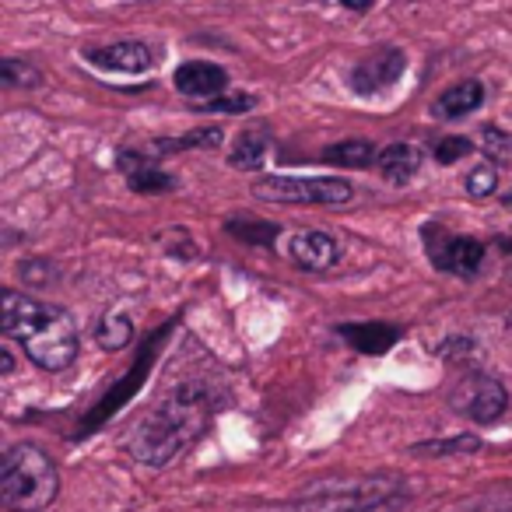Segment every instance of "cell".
<instances>
[{
	"mask_svg": "<svg viewBox=\"0 0 512 512\" xmlns=\"http://www.w3.org/2000/svg\"><path fill=\"white\" fill-rule=\"evenodd\" d=\"M130 337H134V323H130L123 313H106V316L99 320V330H95V341H99L106 351L127 348Z\"/></svg>",
	"mask_w": 512,
	"mask_h": 512,
	"instance_id": "ac0fdd59",
	"label": "cell"
},
{
	"mask_svg": "<svg viewBox=\"0 0 512 512\" xmlns=\"http://www.w3.org/2000/svg\"><path fill=\"white\" fill-rule=\"evenodd\" d=\"M495 186H498V172L491 169V165H477V169L467 176L470 197H488V193H495Z\"/></svg>",
	"mask_w": 512,
	"mask_h": 512,
	"instance_id": "603a6c76",
	"label": "cell"
},
{
	"mask_svg": "<svg viewBox=\"0 0 512 512\" xmlns=\"http://www.w3.org/2000/svg\"><path fill=\"white\" fill-rule=\"evenodd\" d=\"M246 109H253V99L249 95H218V99L204 102V113H246Z\"/></svg>",
	"mask_w": 512,
	"mask_h": 512,
	"instance_id": "cb8c5ba5",
	"label": "cell"
},
{
	"mask_svg": "<svg viewBox=\"0 0 512 512\" xmlns=\"http://www.w3.org/2000/svg\"><path fill=\"white\" fill-rule=\"evenodd\" d=\"M264 155H267L264 130H242V134L235 137L232 151H228V162H232V169H260Z\"/></svg>",
	"mask_w": 512,
	"mask_h": 512,
	"instance_id": "e0dca14e",
	"label": "cell"
},
{
	"mask_svg": "<svg viewBox=\"0 0 512 512\" xmlns=\"http://www.w3.org/2000/svg\"><path fill=\"white\" fill-rule=\"evenodd\" d=\"M341 4L348 11H372V8H376V0H341Z\"/></svg>",
	"mask_w": 512,
	"mask_h": 512,
	"instance_id": "4316f807",
	"label": "cell"
},
{
	"mask_svg": "<svg viewBox=\"0 0 512 512\" xmlns=\"http://www.w3.org/2000/svg\"><path fill=\"white\" fill-rule=\"evenodd\" d=\"M481 148L488 151L491 158H498V162L512 165V134H505V130H498V127H484V134H481Z\"/></svg>",
	"mask_w": 512,
	"mask_h": 512,
	"instance_id": "44dd1931",
	"label": "cell"
},
{
	"mask_svg": "<svg viewBox=\"0 0 512 512\" xmlns=\"http://www.w3.org/2000/svg\"><path fill=\"white\" fill-rule=\"evenodd\" d=\"M0 369H4V372L15 369V362H11V351L8 348H0Z\"/></svg>",
	"mask_w": 512,
	"mask_h": 512,
	"instance_id": "83f0119b",
	"label": "cell"
},
{
	"mask_svg": "<svg viewBox=\"0 0 512 512\" xmlns=\"http://www.w3.org/2000/svg\"><path fill=\"white\" fill-rule=\"evenodd\" d=\"M379 172H383V179H390L393 186H404L414 179V172L421 169V151L414 148V144H390L386 151H379Z\"/></svg>",
	"mask_w": 512,
	"mask_h": 512,
	"instance_id": "4fadbf2b",
	"label": "cell"
},
{
	"mask_svg": "<svg viewBox=\"0 0 512 512\" xmlns=\"http://www.w3.org/2000/svg\"><path fill=\"white\" fill-rule=\"evenodd\" d=\"M162 337H165V330H158V334L151 337V344H148V348H144V355L137 358L134 372H130V376L123 379L120 386H116V397H106V404H102L99 411L92 414V421H88V425H85V432H88V428H95V425H99V421L106 418L109 411H116V407H120L123 400H127L130 393H134V386H137V383H144V376H148V369H151V358H155V348H158V341H162Z\"/></svg>",
	"mask_w": 512,
	"mask_h": 512,
	"instance_id": "5bb4252c",
	"label": "cell"
},
{
	"mask_svg": "<svg viewBox=\"0 0 512 512\" xmlns=\"http://www.w3.org/2000/svg\"><path fill=\"white\" fill-rule=\"evenodd\" d=\"M470 151H474V144H470L467 137H442V141L435 144V162L453 165V162H460V158H467Z\"/></svg>",
	"mask_w": 512,
	"mask_h": 512,
	"instance_id": "7402d4cb",
	"label": "cell"
},
{
	"mask_svg": "<svg viewBox=\"0 0 512 512\" xmlns=\"http://www.w3.org/2000/svg\"><path fill=\"white\" fill-rule=\"evenodd\" d=\"M120 172L127 176V186L134 193H165L176 186V179H172L169 172L148 165L144 158H137L134 151H123L120 155Z\"/></svg>",
	"mask_w": 512,
	"mask_h": 512,
	"instance_id": "8fae6325",
	"label": "cell"
},
{
	"mask_svg": "<svg viewBox=\"0 0 512 512\" xmlns=\"http://www.w3.org/2000/svg\"><path fill=\"white\" fill-rule=\"evenodd\" d=\"M481 102H484V85H481V81H460V85H453L449 92L439 95V102H435V113L446 116V120H460V116L474 113Z\"/></svg>",
	"mask_w": 512,
	"mask_h": 512,
	"instance_id": "9a60e30c",
	"label": "cell"
},
{
	"mask_svg": "<svg viewBox=\"0 0 512 512\" xmlns=\"http://www.w3.org/2000/svg\"><path fill=\"white\" fill-rule=\"evenodd\" d=\"M505 207H509V211H512V193H509V197H505Z\"/></svg>",
	"mask_w": 512,
	"mask_h": 512,
	"instance_id": "f1b7e54d",
	"label": "cell"
},
{
	"mask_svg": "<svg viewBox=\"0 0 512 512\" xmlns=\"http://www.w3.org/2000/svg\"><path fill=\"white\" fill-rule=\"evenodd\" d=\"M85 60L99 71L109 74H144L155 57L144 43H113V46H102V50H88Z\"/></svg>",
	"mask_w": 512,
	"mask_h": 512,
	"instance_id": "30bf717a",
	"label": "cell"
},
{
	"mask_svg": "<svg viewBox=\"0 0 512 512\" xmlns=\"http://www.w3.org/2000/svg\"><path fill=\"white\" fill-rule=\"evenodd\" d=\"M0 330L18 337L29 358L46 372H60L78 355V330L74 320L57 306H39L29 295H0Z\"/></svg>",
	"mask_w": 512,
	"mask_h": 512,
	"instance_id": "7a4b0ae2",
	"label": "cell"
},
{
	"mask_svg": "<svg viewBox=\"0 0 512 512\" xmlns=\"http://www.w3.org/2000/svg\"><path fill=\"white\" fill-rule=\"evenodd\" d=\"M249 190L256 193L260 200H274V204H351L355 190H351L348 179H337V176H313V179H302V176H260L253 179Z\"/></svg>",
	"mask_w": 512,
	"mask_h": 512,
	"instance_id": "277c9868",
	"label": "cell"
},
{
	"mask_svg": "<svg viewBox=\"0 0 512 512\" xmlns=\"http://www.w3.org/2000/svg\"><path fill=\"white\" fill-rule=\"evenodd\" d=\"M404 67H407L404 50H379L351 71V88L358 95H379L404 78Z\"/></svg>",
	"mask_w": 512,
	"mask_h": 512,
	"instance_id": "52a82bcc",
	"label": "cell"
},
{
	"mask_svg": "<svg viewBox=\"0 0 512 512\" xmlns=\"http://www.w3.org/2000/svg\"><path fill=\"white\" fill-rule=\"evenodd\" d=\"M428 253H432L435 267L460 278H474L484 267V246L467 235H439V228H428Z\"/></svg>",
	"mask_w": 512,
	"mask_h": 512,
	"instance_id": "8992f818",
	"label": "cell"
},
{
	"mask_svg": "<svg viewBox=\"0 0 512 512\" xmlns=\"http://www.w3.org/2000/svg\"><path fill=\"white\" fill-rule=\"evenodd\" d=\"M60 491L57 463L39 446H11L0 460V502L11 512H43Z\"/></svg>",
	"mask_w": 512,
	"mask_h": 512,
	"instance_id": "3957f363",
	"label": "cell"
},
{
	"mask_svg": "<svg viewBox=\"0 0 512 512\" xmlns=\"http://www.w3.org/2000/svg\"><path fill=\"white\" fill-rule=\"evenodd\" d=\"M4 81H11V85H39V71L29 64H22V60H4Z\"/></svg>",
	"mask_w": 512,
	"mask_h": 512,
	"instance_id": "484cf974",
	"label": "cell"
},
{
	"mask_svg": "<svg viewBox=\"0 0 512 512\" xmlns=\"http://www.w3.org/2000/svg\"><path fill=\"white\" fill-rule=\"evenodd\" d=\"M172 81H176L179 95H186V99L211 102L228 92V74L218 64H211V60H190V64L179 67Z\"/></svg>",
	"mask_w": 512,
	"mask_h": 512,
	"instance_id": "9c48e42d",
	"label": "cell"
},
{
	"mask_svg": "<svg viewBox=\"0 0 512 512\" xmlns=\"http://www.w3.org/2000/svg\"><path fill=\"white\" fill-rule=\"evenodd\" d=\"M341 337L351 348L362 351V355H386V351L400 341L397 330L386 327V323H344Z\"/></svg>",
	"mask_w": 512,
	"mask_h": 512,
	"instance_id": "7c38bea8",
	"label": "cell"
},
{
	"mask_svg": "<svg viewBox=\"0 0 512 512\" xmlns=\"http://www.w3.org/2000/svg\"><path fill=\"white\" fill-rule=\"evenodd\" d=\"M221 130L218 127H207V130H193V134H183L179 141H162L158 148L162 151H183V148H218L221 144Z\"/></svg>",
	"mask_w": 512,
	"mask_h": 512,
	"instance_id": "ffe728a7",
	"label": "cell"
},
{
	"mask_svg": "<svg viewBox=\"0 0 512 512\" xmlns=\"http://www.w3.org/2000/svg\"><path fill=\"white\" fill-rule=\"evenodd\" d=\"M225 228L232 235H239L242 242H253V246H271V242L278 239V232H281V228L271 225V221H246V218L225 221Z\"/></svg>",
	"mask_w": 512,
	"mask_h": 512,
	"instance_id": "d6986e66",
	"label": "cell"
},
{
	"mask_svg": "<svg viewBox=\"0 0 512 512\" xmlns=\"http://www.w3.org/2000/svg\"><path fill=\"white\" fill-rule=\"evenodd\" d=\"M470 449H481V439L463 435L453 442H421V446H414V453H470Z\"/></svg>",
	"mask_w": 512,
	"mask_h": 512,
	"instance_id": "d4e9b609",
	"label": "cell"
},
{
	"mask_svg": "<svg viewBox=\"0 0 512 512\" xmlns=\"http://www.w3.org/2000/svg\"><path fill=\"white\" fill-rule=\"evenodd\" d=\"M323 158H327L330 165H344V169H365V165L379 162V151H376V144L365 141V137H351V141L323 148Z\"/></svg>",
	"mask_w": 512,
	"mask_h": 512,
	"instance_id": "2e32d148",
	"label": "cell"
},
{
	"mask_svg": "<svg viewBox=\"0 0 512 512\" xmlns=\"http://www.w3.org/2000/svg\"><path fill=\"white\" fill-rule=\"evenodd\" d=\"M505 407H509V393L491 376H467L453 390V411H460L463 418L477 421V425L498 421L505 414Z\"/></svg>",
	"mask_w": 512,
	"mask_h": 512,
	"instance_id": "5b68a950",
	"label": "cell"
},
{
	"mask_svg": "<svg viewBox=\"0 0 512 512\" xmlns=\"http://www.w3.org/2000/svg\"><path fill=\"white\" fill-rule=\"evenodd\" d=\"M214 414V397L200 383H179L169 397L134 428L130 453L148 467H165L183 456L207 432Z\"/></svg>",
	"mask_w": 512,
	"mask_h": 512,
	"instance_id": "6da1fadb",
	"label": "cell"
},
{
	"mask_svg": "<svg viewBox=\"0 0 512 512\" xmlns=\"http://www.w3.org/2000/svg\"><path fill=\"white\" fill-rule=\"evenodd\" d=\"M288 260L302 271L327 274L341 264V242L330 239L327 232H295L288 239Z\"/></svg>",
	"mask_w": 512,
	"mask_h": 512,
	"instance_id": "ba28073f",
	"label": "cell"
}]
</instances>
